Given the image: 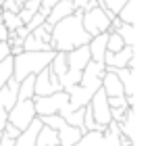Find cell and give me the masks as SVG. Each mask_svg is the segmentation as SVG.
<instances>
[{"label": "cell", "instance_id": "1", "mask_svg": "<svg viewBox=\"0 0 152 146\" xmlns=\"http://www.w3.org/2000/svg\"><path fill=\"white\" fill-rule=\"evenodd\" d=\"M81 11H75L73 15L65 17L63 21H58L52 32H50V46L54 52H71L79 46H88V42L92 40L81 25Z\"/></svg>", "mask_w": 152, "mask_h": 146}, {"label": "cell", "instance_id": "2", "mask_svg": "<svg viewBox=\"0 0 152 146\" xmlns=\"http://www.w3.org/2000/svg\"><path fill=\"white\" fill-rule=\"evenodd\" d=\"M54 56V50H46V52H21L17 56H13V77L17 81L29 77V75H38L42 69H46L50 65Z\"/></svg>", "mask_w": 152, "mask_h": 146}, {"label": "cell", "instance_id": "3", "mask_svg": "<svg viewBox=\"0 0 152 146\" xmlns=\"http://www.w3.org/2000/svg\"><path fill=\"white\" fill-rule=\"evenodd\" d=\"M34 109L36 117H48V115H67L69 113V96L67 92H54L50 96H34Z\"/></svg>", "mask_w": 152, "mask_h": 146}, {"label": "cell", "instance_id": "4", "mask_svg": "<svg viewBox=\"0 0 152 146\" xmlns=\"http://www.w3.org/2000/svg\"><path fill=\"white\" fill-rule=\"evenodd\" d=\"M115 15L102 11L100 7L92 9V11H86L81 15V25H83V32L94 38V36H100V34H108V27H110V19Z\"/></svg>", "mask_w": 152, "mask_h": 146}, {"label": "cell", "instance_id": "5", "mask_svg": "<svg viewBox=\"0 0 152 146\" xmlns=\"http://www.w3.org/2000/svg\"><path fill=\"white\" fill-rule=\"evenodd\" d=\"M34 119H36V109H34V100L31 98L29 100H17L15 106L7 115V121L11 125H15L19 131H25L31 125Z\"/></svg>", "mask_w": 152, "mask_h": 146}, {"label": "cell", "instance_id": "6", "mask_svg": "<svg viewBox=\"0 0 152 146\" xmlns=\"http://www.w3.org/2000/svg\"><path fill=\"white\" fill-rule=\"evenodd\" d=\"M88 109H90V113H92V117H94V121L98 123V127H106L113 119H110V106H108V98H106V94L102 92V88H98L96 92H94V96L90 98V102H88Z\"/></svg>", "mask_w": 152, "mask_h": 146}, {"label": "cell", "instance_id": "7", "mask_svg": "<svg viewBox=\"0 0 152 146\" xmlns=\"http://www.w3.org/2000/svg\"><path fill=\"white\" fill-rule=\"evenodd\" d=\"M102 75H104V65H102V63H94V61H90V63L86 65V69L81 71V79H79L77 86H81L90 96H94V92L100 88Z\"/></svg>", "mask_w": 152, "mask_h": 146}, {"label": "cell", "instance_id": "8", "mask_svg": "<svg viewBox=\"0 0 152 146\" xmlns=\"http://www.w3.org/2000/svg\"><path fill=\"white\" fill-rule=\"evenodd\" d=\"M61 81L56 75L50 73V69H42L36 75V84H34V96H50L54 92H61Z\"/></svg>", "mask_w": 152, "mask_h": 146}, {"label": "cell", "instance_id": "9", "mask_svg": "<svg viewBox=\"0 0 152 146\" xmlns=\"http://www.w3.org/2000/svg\"><path fill=\"white\" fill-rule=\"evenodd\" d=\"M135 54V46H125L123 50H119V52H106L104 54V59H102V65H104V69H108V71H115V69H123V67H127V63H129V59Z\"/></svg>", "mask_w": 152, "mask_h": 146}, {"label": "cell", "instance_id": "10", "mask_svg": "<svg viewBox=\"0 0 152 146\" xmlns=\"http://www.w3.org/2000/svg\"><path fill=\"white\" fill-rule=\"evenodd\" d=\"M17 92H19V81L15 77H9L7 84L0 88V106H2L7 113L15 106L17 102Z\"/></svg>", "mask_w": 152, "mask_h": 146}, {"label": "cell", "instance_id": "11", "mask_svg": "<svg viewBox=\"0 0 152 146\" xmlns=\"http://www.w3.org/2000/svg\"><path fill=\"white\" fill-rule=\"evenodd\" d=\"M73 13H75V7H73L71 0H61L58 4H54V7L50 9V13H48V17H46V23H48L50 27H54L58 21H63L65 17H69V15H73Z\"/></svg>", "mask_w": 152, "mask_h": 146}, {"label": "cell", "instance_id": "12", "mask_svg": "<svg viewBox=\"0 0 152 146\" xmlns=\"http://www.w3.org/2000/svg\"><path fill=\"white\" fill-rule=\"evenodd\" d=\"M100 88H102V92L106 94V98H113V96H125V94H123V86H121L119 77H117L113 71H106V69H104Z\"/></svg>", "mask_w": 152, "mask_h": 146}, {"label": "cell", "instance_id": "13", "mask_svg": "<svg viewBox=\"0 0 152 146\" xmlns=\"http://www.w3.org/2000/svg\"><path fill=\"white\" fill-rule=\"evenodd\" d=\"M106 40H108V34H100V36H94L90 42H88V50H90V59L94 63H102L104 54H106Z\"/></svg>", "mask_w": 152, "mask_h": 146}, {"label": "cell", "instance_id": "14", "mask_svg": "<svg viewBox=\"0 0 152 146\" xmlns=\"http://www.w3.org/2000/svg\"><path fill=\"white\" fill-rule=\"evenodd\" d=\"M106 71H108V69H106ZM113 73L119 77V81H121V86H123V94H125V96H135V71L123 67V69H115Z\"/></svg>", "mask_w": 152, "mask_h": 146}, {"label": "cell", "instance_id": "15", "mask_svg": "<svg viewBox=\"0 0 152 146\" xmlns=\"http://www.w3.org/2000/svg\"><path fill=\"white\" fill-rule=\"evenodd\" d=\"M56 136H58V146H75L79 142V138L83 136V131L73 125H63L56 131Z\"/></svg>", "mask_w": 152, "mask_h": 146}, {"label": "cell", "instance_id": "16", "mask_svg": "<svg viewBox=\"0 0 152 146\" xmlns=\"http://www.w3.org/2000/svg\"><path fill=\"white\" fill-rule=\"evenodd\" d=\"M40 127H42V121L36 117V119L31 121V125L15 140V146H36V136H38Z\"/></svg>", "mask_w": 152, "mask_h": 146}, {"label": "cell", "instance_id": "17", "mask_svg": "<svg viewBox=\"0 0 152 146\" xmlns=\"http://www.w3.org/2000/svg\"><path fill=\"white\" fill-rule=\"evenodd\" d=\"M117 17H119L123 23H127V25H135V23H137V0H127L125 7L119 11Z\"/></svg>", "mask_w": 152, "mask_h": 146}, {"label": "cell", "instance_id": "18", "mask_svg": "<svg viewBox=\"0 0 152 146\" xmlns=\"http://www.w3.org/2000/svg\"><path fill=\"white\" fill-rule=\"evenodd\" d=\"M48 69H50L52 75H56V77L61 79V77L67 73V52H54V56H52Z\"/></svg>", "mask_w": 152, "mask_h": 146}, {"label": "cell", "instance_id": "19", "mask_svg": "<svg viewBox=\"0 0 152 146\" xmlns=\"http://www.w3.org/2000/svg\"><path fill=\"white\" fill-rule=\"evenodd\" d=\"M23 52H46V50H52L50 48V44H44L42 40H38V38H34L31 34L23 40Z\"/></svg>", "mask_w": 152, "mask_h": 146}, {"label": "cell", "instance_id": "20", "mask_svg": "<svg viewBox=\"0 0 152 146\" xmlns=\"http://www.w3.org/2000/svg\"><path fill=\"white\" fill-rule=\"evenodd\" d=\"M34 84H36V75H29L25 79H21L19 81L17 100H29V98H34Z\"/></svg>", "mask_w": 152, "mask_h": 146}, {"label": "cell", "instance_id": "21", "mask_svg": "<svg viewBox=\"0 0 152 146\" xmlns=\"http://www.w3.org/2000/svg\"><path fill=\"white\" fill-rule=\"evenodd\" d=\"M125 46H135V25H127V23H121V27L115 32Z\"/></svg>", "mask_w": 152, "mask_h": 146}, {"label": "cell", "instance_id": "22", "mask_svg": "<svg viewBox=\"0 0 152 146\" xmlns=\"http://www.w3.org/2000/svg\"><path fill=\"white\" fill-rule=\"evenodd\" d=\"M102 134H104V131H98V129H94V131H86V134L79 138V142H77L75 146H100Z\"/></svg>", "mask_w": 152, "mask_h": 146}, {"label": "cell", "instance_id": "23", "mask_svg": "<svg viewBox=\"0 0 152 146\" xmlns=\"http://www.w3.org/2000/svg\"><path fill=\"white\" fill-rule=\"evenodd\" d=\"M0 15H2V25L7 27V32H17L19 27H23V21L19 19V15H15V13H2V11H0Z\"/></svg>", "mask_w": 152, "mask_h": 146}, {"label": "cell", "instance_id": "24", "mask_svg": "<svg viewBox=\"0 0 152 146\" xmlns=\"http://www.w3.org/2000/svg\"><path fill=\"white\" fill-rule=\"evenodd\" d=\"M38 119L42 121V125H46V127H50V129H54V131H58L63 125H67L61 115H48V117H38Z\"/></svg>", "mask_w": 152, "mask_h": 146}, {"label": "cell", "instance_id": "25", "mask_svg": "<svg viewBox=\"0 0 152 146\" xmlns=\"http://www.w3.org/2000/svg\"><path fill=\"white\" fill-rule=\"evenodd\" d=\"M9 77H13V56H9L0 63V88L7 84Z\"/></svg>", "mask_w": 152, "mask_h": 146}, {"label": "cell", "instance_id": "26", "mask_svg": "<svg viewBox=\"0 0 152 146\" xmlns=\"http://www.w3.org/2000/svg\"><path fill=\"white\" fill-rule=\"evenodd\" d=\"M125 48V44H123V40L115 34V32H110L108 34V40H106V52H119V50H123Z\"/></svg>", "mask_w": 152, "mask_h": 146}, {"label": "cell", "instance_id": "27", "mask_svg": "<svg viewBox=\"0 0 152 146\" xmlns=\"http://www.w3.org/2000/svg\"><path fill=\"white\" fill-rule=\"evenodd\" d=\"M44 21H46V15H42V13L38 11V13H36V15H34V17H31V19L25 23V29L31 34V32H34V29H38V27H40Z\"/></svg>", "mask_w": 152, "mask_h": 146}, {"label": "cell", "instance_id": "28", "mask_svg": "<svg viewBox=\"0 0 152 146\" xmlns=\"http://www.w3.org/2000/svg\"><path fill=\"white\" fill-rule=\"evenodd\" d=\"M21 134H23V131H19V129H17L15 125H11L9 121H7V125L2 127V136H4V138H11V140H17V138H19Z\"/></svg>", "mask_w": 152, "mask_h": 146}, {"label": "cell", "instance_id": "29", "mask_svg": "<svg viewBox=\"0 0 152 146\" xmlns=\"http://www.w3.org/2000/svg\"><path fill=\"white\" fill-rule=\"evenodd\" d=\"M108 106L110 109H129L125 96H113V98H108Z\"/></svg>", "mask_w": 152, "mask_h": 146}, {"label": "cell", "instance_id": "30", "mask_svg": "<svg viewBox=\"0 0 152 146\" xmlns=\"http://www.w3.org/2000/svg\"><path fill=\"white\" fill-rule=\"evenodd\" d=\"M58 2H61V0H42V2H40V13L48 17V13H50V9H52L54 4H58Z\"/></svg>", "mask_w": 152, "mask_h": 146}, {"label": "cell", "instance_id": "31", "mask_svg": "<svg viewBox=\"0 0 152 146\" xmlns=\"http://www.w3.org/2000/svg\"><path fill=\"white\" fill-rule=\"evenodd\" d=\"M9 56H11V46L7 42H0V63L4 59H9Z\"/></svg>", "mask_w": 152, "mask_h": 146}, {"label": "cell", "instance_id": "32", "mask_svg": "<svg viewBox=\"0 0 152 146\" xmlns=\"http://www.w3.org/2000/svg\"><path fill=\"white\" fill-rule=\"evenodd\" d=\"M7 115H9V113H7L2 106H0V134H2V127L7 125Z\"/></svg>", "mask_w": 152, "mask_h": 146}, {"label": "cell", "instance_id": "33", "mask_svg": "<svg viewBox=\"0 0 152 146\" xmlns=\"http://www.w3.org/2000/svg\"><path fill=\"white\" fill-rule=\"evenodd\" d=\"M71 2H73L75 11H81V13H83V7L88 4V0H71Z\"/></svg>", "mask_w": 152, "mask_h": 146}, {"label": "cell", "instance_id": "34", "mask_svg": "<svg viewBox=\"0 0 152 146\" xmlns=\"http://www.w3.org/2000/svg\"><path fill=\"white\" fill-rule=\"evenodd\" d=\"M23 52V46L21 44H13L11 46V56H17V54H21Z\"/></svg>", "mask_w": 152, "mask_h": 146}, {"label": "cell", "instance_id": "35", "mask_svg": "<svg viewBox=\"0 0 152 146\" xmlns=\"http://www.w3.org/2000/svg\"><path fill=\"white\" fill-rule=\"evenodd\" d=\"M7 38H9V32H7V27L0 23V42H7Z\"/></svg>", "mask_w": 152, "mask_h": 146}, {"label": "cell", "instance_id": "36", "mask_svg": "<svg viewBox=\"0 0 152 146\" xmlns=\"http://www.w3.org/2000/svg\"><path fill=\"white\" fill-rule=\"evenodd\" d=\"M36 146H42V144H36Z\"/></svg>", "mask_w": 152, "mask_h": 146}]
</instances>
